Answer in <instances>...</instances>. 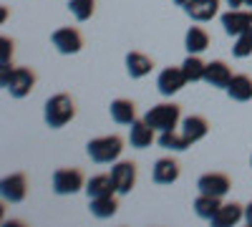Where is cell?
I'll list each match as a JSON object with an SVG mask.
<instances>
[{
    "label": "cell",
    "mask_w": 252,
    "mask_h": 227,
    "mask_svg": "<svg viewBox=\"0 0 252 227\" xmlns=\"http://www.w3.org/2000/svg\"><path fill=\"white\" fill-rule=\"evenodd\" d=\"M250 164H252V159H250Z\"/></svg>",
    "instance_id": "obj_34"
},
{
    "label": "cell",
    "mask_w": 252,
    "mask_h": 227,
    "mask_svg": "<svg viewBox=\"0 0 252 227\" xmlns=\"http://www.w3.org/2000/svg\"><path fill=\"white\" fill-rule=\"evenodd\" d=\"M152 177L157 184H172L179 179V162L177 159H157Z\"/></svg>",
    "instance_id": "obj_17"
},
{
    "label": "cell",
    "mask_w": 252,
    "mask_h": 227,
    "mask_svg": "<svg viewBox=\"0 0 252 227\" xmlns=\"http://www.w3.org/2000/svg\"><path fill=\"white\" fill-rule=\"evenodd\" d=\"M174 3H177V5H187V3H189V0H174Z\"/></svg>",
    "instance_id": "obj_32"
},
{
    "label": "cell",
    "mask_w": 252,
    "mask_h": 227,
    "mask_svg": "<svg viewBox=\"0 0 252 227\" xmlns=\"http://www.w3.org/2000/svg\"><path fill=\"white\" fill-rule=\"evenodd\" d=\"M111 177L116 182V192L129 195L136 184V162H116L111 167Z\"/></svg>",
    "instance_id": "obj_8"
},
{
    "label": "cell",
    "mask_w": 252,
    "mask_h": 227,
    "mask_svg": "<svg viewBox=\"0 0 252 227\" xmlns=\"http://www.w3.org/2000/svg\"><path fill=\"white\" fill-rule=\"evenodd\" d=\"M111 119L116 124H134L136 121V104L129 101V98L111 101Z\"/></svg>",
    "instance_id": "obj_21"
},
{
    "label": "cell",
    "mask_w": 252,
    "mask_h": 227,
    "mask_svg": "<svg viewBox=\"0 0 252 227\" xmlns=\"http://www.w3.org/2000/svg\"><path fill=\"white\" fill-rule=\"evenodd\" d=\"M207 131H209V124H207L204 116L192 114V116H187V119L182 121V134H184V139L189 141V147H192V144H197L199 139H204Z\"/></svg>",
    "instance_id": "obj_15"
},
{
    "label": "cell",
    "mask_w": 252,
    "mask_h": 227,
    "mask_svg": "<svg viewBox=\"0 0 252 227\" xmlns=\"http://www.w3.org/2000/svg\"><path fill=\"white\" fill-rule=\"evenodd\" d=\"M229 187H232V182H229L227 174L222 172H209V174H202L197 179V190L202 195H212V197H224L229 192Z\"/></svg>",
    "instance_id": "obj_7"
},
{
    "label": "cell",
    "mask_w": 252,
    "mask_h": 227,
    "mask_svg": "<svg viewBox=\"0 0 252 227\" xmlns=\"http://www.w3.org/2000/svg\"><path fill=\"white\" fill-rule=\"evenodd\" d=\"M86 152L89 157L96 162V164H111L121 157L124 152V139L111 134V136H98V139H91L86 144Z\"/></svg>",
    "instance_id": "obj_2"
},
{
    "label": "cell",
    "mask_w": 252,
    "mask_h": 227,
    "mask_svg": "<svg viewBox=\"0 0 252 227\" xmlns=\"http://www.w3.org/2000/svg\"><path fill=\"white\" fill-rule=\"evenodd\" d=\"M222 28H224V33L227 35H240V33H245L247 28H252V10L247 13V10H240V8H232V10H227V13H222Z\"/></svg>",
    "instance_id": "obj_9"
},
{
    "label": "cell",
    "mask_w": 252,
    "mask_h": 227,
    "mask_svg": "<svg viewBox=\"0 0 252 227\" xmlns=\"http://www.w3.org/2000/svg\"><path fill=\"white\" fill-rule=\"evenodd\" d=\"M245 222H247V225L252 227V202H250L247 207H245Z\"/></svg>",
    "instance_id": "obj_30"
},
{
    "label": "cell",
    "mask_w": 252,
    "mask_h": 227,
    "mask_svg": "<svg viewBox=\"0 0 252 227\" xmlns=\"http://www.w3.org/2000/svg\"><path fill=\"white\" fill-rule=\"evenodd\" d=\"M51 43L56 46L58 53L71 56V53H78V51H81L83 38H81V33H78L76 28H58V31H53V35H51Z\"/></svg>",
    "instance_id": "obj_6"
},
{
    "label": "cell",
    "mask_w": 252,
    "mask_h": 227,
    "mask_svg": "<svg viewBox=\"0 0 252 227\" xmlns=\"http://www.w3.org/2000/svg\"><path fill=\"white\" fill-rule=\"evenodd\" d=\"M224 91L232 101H250L252 98V78L245 73H237V76H232V81H229V86Z\"/></svg>",
    "instance_id": "obj_19"
},
{
    "label": "cell",
    "mask_w": 252,
    "mask_h": 227,
    "mask_svg": "<svg viewBox=\"0 0 252 227\" xmlns=\"http://www.w3.org/2000/svg\"><path fill=\"white\" fill-rule=\"evenodd\" d=\"M129 141H131V147H136V149H146V147H152V141H154V129H152L144 119H141V121L136 119V121L131 124Z\"/></svg>",
    "instance_id": "obj_20"
},
{
    "label": "cell",
    "mask_w": 252,
    "mask_h": 227,
    "mask_svg": "<svg viewBox=\"0 0 252 227\" xmlns=\"http://www.w3.org/2000/svg\"><path fill=\"white\" fill-rule=\"evenodd\" d=\"M116 192V182L111 174H96L86 182V195L89 199L94 197H106V195H114Z\"/></svg>",
    "instance_id": "obj_18"
},
{
    "label": "cell",
    "mask_w": 252,
    "mask_h": 227,
    "mask_svg": "<svg viewBox=\"0 0 252 227\" xmlns=\"http://www.w3.org/2000/svg\"><path fill=\"white\" fill-rule=\"evenodd\" d=\"M0 81H3V89H5L13 98H23V96H28V94L33 91V86H35V73H33L31 68H13L10 76L0 78Z\"/></svg>",
    "instance_id": "obj_4"
},
{
    "label": "cell",
    "mask_w": 252,
    "mask_h": 227,
    "mask_svg": "<svg viewBox=\"0 0 252 227\" xmlns=\"http://www.w3.org/2000/svg\"><path fill=\"white\" fill-rule=\"evenodd\" d=\"M240 220H245V207L240 202H227V204H222V207L217 210V215L209 222H212L215 227H232Z\"/></svg>",
    "instance_id": "obj_13"
},
{
    "label": "cell",
    "mask_w": 252,
    "mask_h": 227,
    "mask_svg": "<svg viewBox=\"0 0 252 227\" xmlns=\"http://www.w3.org/2000/svg\"><path fill=\"white\" fill-rule=\"evenodd\" d=\"M119 212V202L114 195H106V197H94L91 199V215L98 217V220H106V217H114Z\"/></svg>",
    "instance_id": "obj_23"
},
{
    "label": "cell",
    "mask_w": 252,
    "mask_h": 227,
    "mask_svg": "<svg viewBox=\"0 0 252 227\" xmlns=\"http://www.w3.org/2000/svg\"><path fill=\"white\" fill-rule=\"evenodd\" d=\"M245 5H250V10H252V0H245Z\"/></svg>",
    "instance_id": "obj_33"
},
{
    "label": "cell",
    "mask_w": 252,
    "mask_h": 227,
    "mask_svg": "<svg viewBox=\"0 0 252 227\" xmlns=\"http://www.w3.org/2000/svg\"><path fill=\"white\" fill-rule=\"evenodd\" d=\"M154 68V61L146 56V53H139V51H131L126 56V73L131 78H144L146 73H152Z\"/></svg>",
    "instance_id": "obj_16"
},
{
    "label": "cell",
    "mask_w": 252,
    "mask_h": 227,
    "mask_svg": "<svg viewBox=\"0 0 252 227\" xmlns=\"http://www.w3.org/2000/svg\"><path fill=\"white\" fill-rule=\"evenodd\" d=\"M76 116V104L68 94H56L46 101V109H43V119L51 129H61L66 127L68 121H73Z\"/></svg>",
    "instance_id": "obj_1"
},
{
    "label": "cell",
    "mask_w": 252,
    "mask_h": 227,
    "mask_svg": "<svg viewBox=\"0 0 252 227\" xmlns=\"http://www.w3.org/2000/svg\"><path fill=\"white\" fill-rule=\"evenodd\" d=\"M0 51H3V58H0V66H10V56H13V40L3 38L0 40Z\"/></svg>",
    "instance_id": "obj_29"
},
{
    "label": "cell",
    "mask_w": 252,
    "mask_h": 227,
    "mask_svg": "<svg viewBox=\"0 0 252 227\" xmlns=\"http://www.w3.org/2000/svg\"><path fill=\"white\" fill-rule=\"evenodd\" d=\"M182 119V109L177 104H157L146 111L144 121L149 124L154 131H169V129H177V124Z\"/></svg>",
    "instance_id": "obj_3"
},
{
    "label": "cell",
    "mask_w": 252,
    "mask_h": 227,
    "mask_svg": "<svg viewBox=\"0 0 252 227\" xmlns=\"http://www.w3.org/2000/svg\"><path fill=\"white\" fill-rule=\"evenodd\" d=\"M187 15L192 20H212L217 13H220V0H189L184 5Z\"/></svg>",
    "instance_id": "obj_14"
},
{
    "label": "cell",
    "mask_w": 252,
    "mask_h": 227,
    "mask_svg": "<svg viewBox=\"0 0 252 227\" xmlns=\"http://www.w3.org/2000/svg\"><path fill=\"white\" fill-rule=\"evenodd\" d=\"M220 199H222V197H212V195H202V192H199V197L194 199V212H197V217L212 220V217L217 215V210L222 207Z\"/></svg>",
    "instance_id": "obj_24"
},
{
    "label": "cell",
    "mask_w": 252,
    "mask_h": 227,
    "mask_svg": "<svg viewBox=\"0 0 252 227\" xmlns=\"http://www.w3.org/2000/svg\"><path fill=\"white\" fill-rule=\"evenodd\" d=\"M68 10L73 13L76 20H89L94 15V10H96V0H71Z\"/></svg>",
    "instance_id": "obj_27"
},
{
    "label": "cell",
    "mask_w": 252,
    "mask_h": 227,
    "mask_svg": "<svg viewBox=\"0 0 252 227\" xmlns=\"http://www.w3.org/2000/svg\"><path fill=\"white\" fill-rule=\"evenodd\" d=\"M250 53H252V28L240 33L237 40H235V46H232V56L235 58H247Z\"/></svg>",
    "instance_id": "obj_28"
},
{
    "label": "cell",
    "mask_w": 252,
    "mask_h": 227,
    "mask_svg": "<svg viewBox=\"0 0 252 227\" xmlns=\"http://www.w3.org/2000/svg\"><path fill=\"white\" fill-rule=\"evenodd\" d=\"M184 46H187L189 53H197L199 56L209 46V33L204 28H199V26H192V28L187 31V35H184Z\"/></svg>",
    "instance_id": "obj_22"
},
{
    "label": "cell",
    "mask_w": 252,
    "mask_h": 227,
    "mask_svg": "<svg viewBox=\"0 0 252 227\" xmlns=\"http://www.w3.org/2000/svg\"><path fill=\"white\" fill-rule=\"evenodd\" d=\"M204 68H207V64L197 56V53H189L187 58H184V64H182V71H184V76H187V81H204Z\"/></svg>",
    "instance_id": "obj_25"
},
{
    "label": "cell",
    "mask_w": 252,
    "mask_h": 227,
    "mask_svg": "<svg viewBox=\"0 0 252 227\" xmlns=\"http://www.w3.org/2000/svg\"><path fill=\"white\" fill-rule=\"evenodd\" d=\"M224 3H227L229 8H240V5H245V0H224Z\"/></svg>",
    "instance_id": "obj_31"
},
{
    "label": "cell",
    "mask_w": 252,
    "mask_h": 227,
    "mask_svg": "<svg viewBox=\"0 0 252 227\" xmlns=\"http://www.w3.org/2000/svg\"><path fill=\"white\" fill-rule=\"evenodd\" d=\"M204 81L215 89H227L229 81H232V71H229V66L224 61H212L204 68Z\"/></svg>",
    "instance_id": "obj_12"
},
{
    "label": "cell",
    "mask_w": 252,
    "mask_h": 227,
    "mask_svg": "<svg viewBox=\"0 0 252 227\" xmlns=\"http://www.w3.org/2000/svg\"><path fill=\"white\" fill-rule=\"evenodd\" d=\"M159 147L161 149H172V152H184V149H189V141L184 139V134H177L174 129H169V131H159Z\"/></svg>",
    "instance_id": "obj_26"
},
{
    "label": "cell",
    "mask_w": 252,
    "mask_h": 227,
    "mask_svg": "<svg viewBox=\"0 0 252 227\" xmlns=\"http://www.w3.org/2000/svg\"><path fill=\"white\" fill-rule=\"evenodd\" d=\"M0 192H3L5 202H23L26 195H28V179H26V174L3 177V182H0Z\"/></svg>",
    "instance_id": "obj_11"
},
{
    "label": "cell",
    "mask_w": 252,
    "mask_h": 227,
    "mask_svg": "<svg viewBox=\"0 0 252 227\" xmlns=\"http://www.w3.org/2000/svg\"><path fill=\"white\" fill-rule=\"evenodd\" d=\"M187 84H189V81H187L182 66H179V68H174V66H172V68H164V71L159 73V78H157V86H159V94H161V96H172V94L182 91Z\"/></svg>",
    "instance_id": "obj_10"
},
{
    "label": "cell",
    "mask_w": 252,
    "mask_h": 227,
    "mask_svg": "<svg viewBox=\"0 0 252 227\" xmlns=\"http://www.w3.org/2000/svg\"><path fill=\"white\" fill-rule=\"evenodd\" d=\"M83 187V174L81 169H56L53 172V192L56 195H76Z\"/></svg>",
    "instance_id": "obj_5"
}]
</instances>
